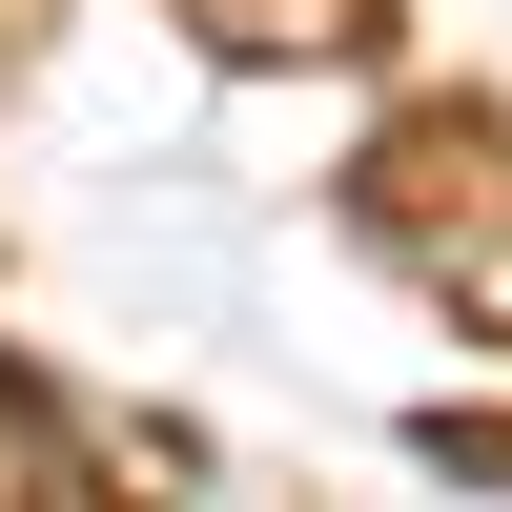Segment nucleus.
<instances>
[{
    "label": "nucleus",
    "instance_id": "nucleus-3",
    "mask_svg": "<svg viewBox=\"0 0 512 512\" xmlns=\"http://www.w3.org/2000/svg\"><path fill=\"white\" fill-rule=\"evenodd\" d=\"M431 472H492V492H512V431H472V410H431Z\"/></svg>",
    "mask_w": 512,
    "mask_h": 512
},
{
    "label": "nucleus",
    "instance_id": "nucleus-1",
    "mask_svg": "<svg viewBox=\"0 0 512 512\" xmlns=\"http://www.w3.org/2000/svg\"><path fill=\"white\" fill-rule=\"evenodd\" d=\"M349 246L410 287V308H451L472 349H512V123H492V103H410V123H369V164H349Z\"/></svg>",
    "mask_w": 512,
    "mask_h": 512
},
{
    "label": "nucleus",
    "instance_id": "nucleus-2",
    "mask_svg": "<svg viewBox=\"0 0 512 512\" xmlns=\"http://www.w3.org/2000/svg\"><path fill=\"white\" fill-rule=\"evenodd\" d=\"M226 62H349V41H390V0H185Z\"/></svg>",
    "mask_w": 512,
    "mask_h": 512
},
{
    "label": "nucleus",
    "instance_id": "nucleus-4",
    "mask_svg": "<svg viewBox=\"0 0 512 512\" xmlns=\"http://www.w3.org/2000/svg\"><path fill=\"white\" fill-rule=\"evenodd\" d=\"M21 41H41V0H0V62H21Z\"/></svg>",
    "mask_w": 512,
    "mask_h": 512
}]
</instances>
